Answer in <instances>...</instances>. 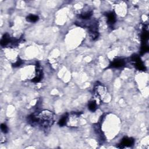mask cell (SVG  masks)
<instances>
[{
  "label": "cell",
  "mask_w": 149,
  "mask_h": 149,
  "mask_svg": "<svg viewBox=\"0 0 149 149\" xmlns=\"http://www.w3.org/2000/svg\"><path fill=\"white\" fill-rule=\"evenodd\" d=\"M88 109L91 111H96V108H97V105H96V103L95 101H90L88 103Z\"/></svg>",
  "instance_id": "cell-9"
},
{
  "label": "cell",
  "mask_w": 149,
  "mask_h": 149,
  "mask_svg": "<svg viewBox=\"0 0 149 149\" xmlns=\"http://www.w3.org/2000/svg\"><path fill=\"white\" fill-rule=\"evenodd\" d=\"M26 20L29 22L35 23V22H37L39 20V16L35 15H30L26 18Z\"/></svg>",
  "instance_id": "cell-7"
},
{
  "label": "cell",
  "mask_w": 149,
  "mask_h": 149,
  "mask_svg": "<svg viewBox=\"0 0 149 149\" xmlns=\"http://www.w3.org/2000/svg\"><path fill=\"white\" fill-rule=\"evenodd\" d=\"M107 18L108 19V22L109 24H114L116 21L115 15L113 12H110L107 14Z\"/></svg>",
  "instance_id": "cell-5"
},
{
  "label": "cell",
  "mask_w": 149,
  "mask_h": 149,
  "mask_svg": "<svg viewBox=\"0 0 149 149\" xmlns=\"http://www.w3.org/2000/svg\"><path fill=\"white\" fill-rule=\"evenodd\" d=\"M22 64V60L20 59H18V61H17L14 64V67H19V66L21 65Z\"/></svg>",
  "instance_id": "cell-12"
},
{
  "label": "cell",
  "mask_w": 149,
  "mask_h": 149,
  "mask_svg": "<svg viewBox=\"0 0 149 149\" xmlns=\"http://www.w3.org/2000/svg\"><path fill=\"white\" fill-rule=\"evenodd\" d=\"M1 129L2 132L4 133H6L8 132V127H7V125H5V124H1Z\"/></svg>",
  "instance_id": "cell-11"
},
{
  "label": "cell",
  "mask_w": 149,
  "mask_h": 149,
  "mask_svg": "<svg viewBox=\"0 0 149 149\" xmlns=\"http://www.w3.org/2000/svg\"><path fill=\"white\" fill-rule=\"evenodd\" d=\"M54 114L51 111L44 110L37 114H32L29 116L30 123L32 125L39 124L43 128H48L54 123Z\"/></svg>",
  "instance_id": "cell-1"
},
{
  "label": "cell",
  "mask_w": 149,
  "mask_h": 149,
  "mask_svg": "<svg viewBox=\"0 0 149 149\" xmlns=\"http://www.w3.org/2000/svg\"><path fill=\"white\" fill-rule=\"evenodd\" d=\"M92 15V11H86L82 13L80 15V18L83 19L84 20H87L90 18V17Z\"/></svg>",
  "instance_id": "cell-6"
},
{
  "label": "cell",
  "mask_w": 149,
  "mask_h": 149,
  "mask_svg": "<svg viewBox=\"0 0 149 149\" xmlns=\"http://www.w3.org/2000/svg\"><path fill=\"white\" fill-rule=\"evenodd\" d=\"M68 117V116L67 114H66L61 118V120L59 121V122H58V124H59V125L60 126H63L65 125L67 122Z\"/></svg>",
  "instance_id": "cell-8"
},
{
  "label": "cell",
  "mask_w": 149,
  "mask_h": 149,
  "mask_svg": "<svg viewBox=\"0 0 149 149\" xmlns=\"http://www.w3.org/2000/svg\"><path fill=\"white\" fill-rule=\"evenodd\" d=\"M125 64V61H124V59H117L114 60V61L112 62V64H111V67L114 68H120L124 66Z\"/></svg>",
  "instance_id": "cell-3"
},
{
  "label": "cell",
  "mask_w": 149,
  "mask_h": 149,
  "mask_svg": "<svg viewBox=\"0 0 149 149\" xmlns=\"http://www.w3.org/2000/svg\"><path fill=\"white\" fill-rule=\"evenodd\" d=\"M148 37V32H146V31H144L142 33V35H141V40H142L143 43H145L147 40Z\"/></svg>",
  "instance_id": "cell-10"
},
{
  "label": "cell",
  "mask_w": 149,
  "mask_h": 149,
  "mask_svg": "<svg viewBox=\"0 0 149 149\" xmlns=\"http://www.w3.org/2000/svg\"><path fill=\"white\" fill-rule=\"evenodd\" d=\"M134 143V140L132 138H128V137H125L122 139V141L121 144H120L119 147L120 148H124L125 147L131 146H132Z\"/></svg>",
  "instance_id": "cell-2"
},
{
  "label": "cell",
  "mask_w": 149,
  "mask_h": 149,
  "mask_svg": "<svg viewBox=\"0 0 149 149\" xmlns=\"http://www.w3.org/2000/svg\"><path fill=\"white\" fill-rule=\"evenodd\" d=\"M12 42V40L10 38V36L8 34H5L1 40V44L2 46H5L8 45L9 43Z\"/></svg>",
  "instance_id": "cell-4"
}]
</instances>
